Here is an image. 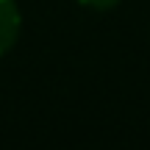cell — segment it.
<instances>
[{
	"label": "cell",
	"instance_id": "obj_2",
	"mask_svg": "<svg viewBox=\"0 0 150 150\" xmlns=\"http://www.w3.org/2000/svg\"><path fill=\"white\" fill-rule=\"evenodd\" d=\"M81 3L89 6V8H95V11H108V8H114L120 0H81Z\"/></svg>",
	"mask_w": 150,
	"mask_h": 150
},
{
	"label": "cell",
	"instance_id": "obj_1",
	"mask_svg": "<svg viewBox=\"0 0 150 150\" xmlns=\"http://www.w3.org/2000/svg\"><path fill=\"white\" fill-rule=\"evenodd\" d=\"M20 8L14 0H0V56L14 47L20 36Z\"/></svg>",
	"mask_w": 150,
	"mask_h": 150
}]
</instances>
